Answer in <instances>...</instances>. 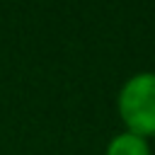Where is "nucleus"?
<instances>
[{"instance_id":"obj_1","label":"nucleus","mask_w":155,"mask_h":155,"mask_svg":"<svg viewBox=\"0 0 155 155\" xmlns=\"http://www.w3.org/2000/svg\"><path fill=\"white\" fill-rule=\"evenodd\" d=\"M116 114L124 131L140 138L155 136V73L140 70L126 78L116 94Z\"/></svg>"},{"instance_id":"obj_2","label":"nucleus","mask_w":155,"mask_h":155,"mask_svg":"<svg viewBox=\"0 0 155 155\" xmlns=\"http://www.w3.org/2000/svg\"><path fill=\"white\" fill-rule=\"evenodd\" d=\"M104 155H150V143L131 131H121L107 143Z\"/></svg>"}]
</instances>
